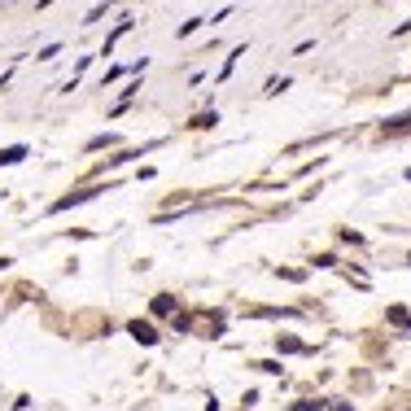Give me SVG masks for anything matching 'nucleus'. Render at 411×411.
Returning a JSON list of instances; mask_svg holds the SVG:
<instances>
[{"label":"nucleus","instance_id":"nucleus-2","mask_svg":"<svg viewBox=\"0 0 411 411\" xmlns=\"http://www.w3.org/2000/svg\"><path fill=\"white\" fill-rule=\"evenodd\" d=\"M153 311H158V315H171L175 302H171V298H158V302H153Z\"/></svg>","mask_w":411,"mask_h":411},{"label":"nucleus","instance_id":"nucleus-4","mask_svg":"<svg viewBox=\"0 0 411 411\" xmlns=\"http://www.w3.org/2000/svg\"><path fill=\"white\" fill-rule=\"evenodd\" d=\"M22 153H27V149H5V153H0V162H18Z\"/></svg>","mask_w":411,"mask_h":411},{"label":"nucleus","instance_id":"nucleus-5","mask_svg":"<svg viewBox=\"0 0 411 411\" xmlns=\"http://www.w3.org/2000/svg\"><path fill=\"white\" fill-rule=\"evenodd\" d=\"M407 175H411V171H407Z\"/></svg>","mask_w":411,"mask_h":411},{"label":"nucleus","instance_id":"nucleus-3","mask_svg":"<svg viewBox=\"0 0 411 411\" xmlns=\"http://www.w3.org/2000/svg\"><path fill=\"white\" fill-rule=\"evenodd\" d=\"M390 320H394V324H407V329H411V315H407L403 307H394V311H390Z\"/></svg>","mask_w":411,"mask_h":411},{"label":"nucleus","instance_id":"nucleus-1","mask_svg":"<svg viewBox=\"0 0 411 411\" xmlns=\"http://www.w3.org/2000/svg\"><path fill=\"white\" fill-rule=\"evenodd\" d=\"M131 333H136V342H144V346H153V342H158V333H153L149 324H140V320L131 324Z\"/></svg>","mask_w":411,"mask_h":411}]
</instances>
